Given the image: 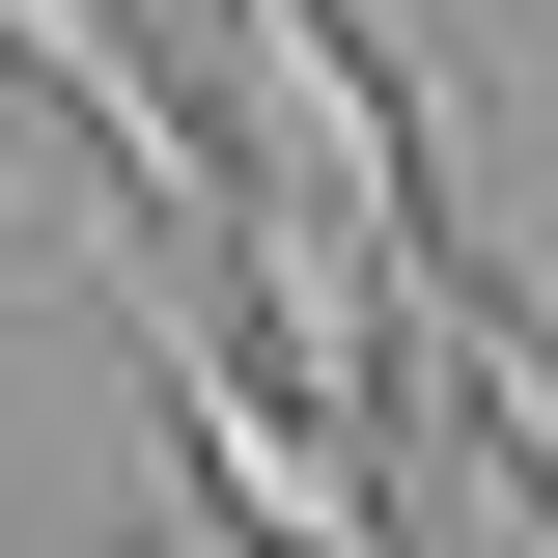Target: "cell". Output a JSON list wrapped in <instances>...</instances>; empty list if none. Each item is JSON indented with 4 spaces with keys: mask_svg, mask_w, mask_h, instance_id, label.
<instances>
[{
    "mask_svg": "<svg viewBox=\"0 0 558 558\" xmlns=\"http://www.w3.org/2000/svg\"><path fill=\"white\" fill-rule=\"evenodd\" d=\"M196 28H223V140H252V168H307V196H363V223H418V252L475 223V196H447V140H418V84L363 57L336 0H196Z\"/></svg>",
    "mask_w": 558,
    "mask_h": 558,
    "instance_id": "1",
    "label": "cell"
},
{
    "mask_svg": "<svg viewBox=\"0 0 558 558\" xmlns=\"http://www.w3.org/2000/svg\"><path fill=\"white\" fill-rule=\"evenodd\" d=\"M112 558H140V531H112Z\"/></svg>",
    "mask_w": 558,
    "mask_h": 558,
    "instance_id": "2",
    "label": "cell"
}]
</instances>
